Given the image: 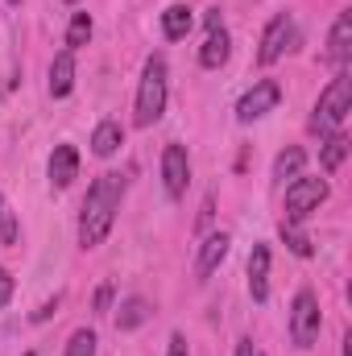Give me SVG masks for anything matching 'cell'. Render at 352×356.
Listing matches in <instances>:
<instances>
[{
  "mask_svg": "<svg viewBox=\"0 0 352 356\" xmlns=\"http://www.w3.org/2000/svg\"><path fill=\"white\" fill-rule=\"evenodd\" d=\"M91 29H95V25H91V13H83V8H79V13H71V25H67V50L88 46Z\"/></svg>",
  "mask_w": 352,
  "mask_h": 356,
  "instance_id": "20",
  "label": "cell"
},
{
  "mask_svg": "<svg viewBox=\"0 0 352 356\" xmlns=\"http://www.w3.org/2000/svg\"><path fill=\"white\" fill-rule=\"evenodd\" d=\"M166 356H191V348H186V336H182V332H175V336H170V348H166Z\"/></svg>",
  "mask_w": 352,
  "mask_h": 356,
  "instance_id": "27",
  "label": "cell"
},
{
  "mask_svg": "<svg viewBox=\"0 0 352 356\" xmlns=\"http://www.w3.org/2000/svg\"><path fill=\"white\" fill-rule=\"evenodd\" d=\"M191 25H195V13H191L186 4H170V8L162 13V33H166V42H182V38L191 33Z\"/></svg>",
  "mask_w": 352,
  "mask_h": 356,
  "instance_id": "17",
  "label": "cell"
},
{
  "mask_svg": "<svg viewBox=\"0 0 352 356\" xmlns=\"http://www.w3.org/2000/svg\"><path fill=\"white\" fill-rule=\"evenodd\" d=\"M349 58H352V13H340L332 33H328V63L344 67Z\"/></svg>",
  "mask_w": 352,
  "mask_h": 356,
  "instance_id": "12",
  "label": "cell"
},
{
  "mask_svg": "<svg viewBox=\"0 0 352 356\" xmlns=\"http://www.w3.org/2000/svg\"><path fill=\"white\" fill-rule=\"evenodd\" d=\"M298 46V29H294V17L290 13H278L262 33V50H257V63L262 67H273L282 54H290Z\"/></svg>",
  "mask_w": 352,
  "mask_h": 356,
  "instance_id": "6",
  "label": "cell"
},
{
  "mask_svg": "<svg viewBox=\"0 0 352 356\" xmlns=\"http://www.w3.org/2000/svg\"><path fill=\"white\" fill-rule=\"evenodd\" d=\"M120 145H125V129H120V120H99L95 133H91V154H95V158H112Z\"/></svg>",
  "mask_w": 352,
  "mask_h": 356,
  "instance_id": "15",
  "label": "cell"
},
{
  "mask_svg": "<svg viewBox=\"0 0 352 356\" xmlns=\"http://www.w3.org/2000/svg\"><path fill=\"white\" fill-rule=\"evenodd\" d=\"M0 211H4V199H0Z\"/></svg>",
  "mask_w": 352,
  "mask_h": 356,
  "instance_id": "31",
  "label": "cell"
},
{
  "mask_svg": "<svg viewBox=\"0 0 352 356\" xmlns=\"http://www.w3.org/2000/svg\"><path fill=\"white\" fill-rule=\"evenodd\" d=\"M71 91H75V50H63L50 63V95L54 99H67Z\"/></svg>",
  "mask_w": 352,
  "mask_h": 356,
  "instance_id": "13",
  "label": "cell"
},
{
  "mask_svg": "<svg viewBox=\"0 0 352 356\" xmlns=\"http://www.w3.org/2000/svg\"><path fill=\"white\" fill-rule=\"evenodd\" d=\"M13 290H17V282H13V273L0 266V311L8 307V298H13Z\"/></svg>",
  "mask_w": 352,
  "mask_h": 356,
  "instance_id": "26",
  "label": "cell"
},
{
  "mask_svg": "<svg viewBox=\"0 0 352 356\" xmlns=\"http://www.w3.org/2000/svg\"><path fill=\"white\" fill-rule=\"evenodd\" d=\"M150 315H154V307H150L141 294H129V298L116 307V332H137Z\"/></svg>",
  "mask_w": 352,
  "mask_h": 356,
  "instance_id": "16",
  "label": "cell"
},
{
  "mask_svg": "<svg viewBox=\"0 0 352 356\" xmlns=\"http://www.w3.org/2000/svg\"><path fill=\"white\" fill-rule=\"evenodd\" d=\"M282 241H286V249L294 253V257H311L315 249H311V236H303L294 224H282Z\"/></svg>",
  "mask_w": 352,
  "mask_h": 356,
  "instance_id": "21",
  "label": "cell"
},
{
  "mask_svg": "<svg viewBox=\"0 0 352 356\" xmlns=\"http://www.w3.org/2000/svg\"><path fill=\"white\" fill-rule=\"evenodd\" d=\"M17 236H21V228H17V211L4 207V211H0V241H4V245H17Z\"/></svg>",
  "mask_w": 352,
  "mask_h": 356,
  "instance_id": "23",
  "label": "cell"
},
{
  "mask_svg": "<svg viewBox=\"0 0 352 356\" xmlns=\"http://www.w3.org/2000/svg\"><path fill=\"white\" fill-rule=\"evenodd\" d=\"M8 4H21V0H8Z\"/></svg>",
  "mask_w": 352,
  "mask_h": 356,
  "instance_id": "30",
  "label": "cell"
},
{
  "mask_svg": "<svg viewBox=\"0 0 352 356\" xmlns=\"http://www.w3.org/2000/svg\"><path fill=\"white\" fill-rule=\"evenodd\" d=\"M303 166H307V149L290 145V149H282V154L273 158V178H278V182H286V178H298V175H303Z\"/></svg>",
  "mask_w": 352,
  "mask_h": 356,
  "instance_id": "19",
  "label": "cell"
},
{
  "mask_svg": "<svg viewBox=\"0 0 352 356\" xmlns=\"http://www.w3.org/2000/svg\"><path fill=\"white\" fill-rule=\"evenodd\" d=\"M125 175L108 170L88 186V199H83V211H79V249H95L108 241L112 224H116V211L125 203Z\"/></svg>",
  "mask_w": 352,
  "mask_h": 356,
  "instance_id": "1",
  "label": "cell"
},
{
  "mask_svg": "<svg viewBox=\"0 0 352 356\" xmlns=\"http://www.w3.org/2000/svg\"><path fill=\"white\" fill-rule=\"evenodd\" d=\"M344 158H349V137H344V133H328V137H323V149H319L323 170L336 175V170L344 166Z\"/></svg>",
  "mask_w": 352,
  "mask_h": 356,
  "instance_id": "18",
  "label": "cell"
},
{
  "mask_svg": "<svg viewBox=\"0 0 352 356\" xmlns=\"http://www.w3.org/2000/svg\"><path fill=\"white\" fill-rule=\"evenodd\" d=\"M186 182H191V158H186V145H166L162 149V186L170 199L186 195Z\"/></svg>",
  "mask_w": 352,
  "mask_h": 356,
  "instance_id": "8",
  "label": "cell"
},
{
  "mask_svg": "<svg viewBox=\"0 0 352 356\" xmlns=\"http://www.w3.org/2000/svg\"><path fill=\"white\" fill-rule=\"evenodd\" d=\"M328 199V178H290L286 186V220L282 224H303L311 211H319V203Z\"/></svg>",
  "mask_w": 352,
  "mask_h": 356,
  "instance_id": "4",
  "label": "cell"
},
{
  "mask_svg": "<svg viewBox=\"0 0 352 356\" xmlns=\"http://www.w3.org/2000/svg\"><path fill=\"white\" fill-rule=\"evenodd\" d=\"M228 249H232V236H228V232H211V236L199 245V257H195V277H199V282H203V277H211V269L228 257Z\"/></svg>",
  "mask_w": 352,
  "mask_h": 356,
  "instance_id": "10",
  "label": "cell"
},
{
  "mask_svg": "<svg viewBox=\"0 0 352 356\" xmlns=\"http://www.w3.org/2000/svg\"><path fill=\"white\" fill-rule=\"evenodd\" d=\"M282 104V88L273 83V79H257L253 88L241 95V104H237V120L241 124H253V120H262L265 112H273Z\"/></svg>",
  "mask_w": 352,
  "mask_h": 356,
  "instance_id": "7",
  "label": "cell"
},
{
  "mask_svg": "<svg viewBox=\"0 0 352 356\" xmlns=\"http://www.w3.org/2000/svg\"><path fill=\"white\" fill-rule=\"evenodd\" d=\"M58 307H63V294H54V298H46V302H42V307H38V311H33L29 319H33V323H46V319H50V315H54Z\"/></svg>",
  "mask_w": 352,
  "mask_h": 356,
  "instance_id": "24",
  "label": "cell"
},
{
  "mask_svg": "<svg viewBox=\"0 0 352 356\" xmlns=\"http://www.w3.org/2000/svg\"><path fill=\"white\" fill-rule=\"evenodd\" d=\"M228 54H232V38H228V29H224V25L207 29V42L199 46V67H203V71H220V67L228 63Z\"/></svg>",
  "mask_w": 352,
  "mask_h": 356,
  "instance_id": "11",
  "label": "cell"
},
{
  "mask_svg": "<svg viewBox=\"0 0 352 356\" xmlns=\"http://www.w3.org/2000/svg\"><path fill=\"white\" fill-rule=\"evenodd\" d=\"M319 327H323L319 298L311 290H298L294 302H290V340H294V348H311L319 340Z\"/></svg>",
  "mask_w": 352,
  "mask_h": 356,
  "instance_id": "5",
  "label": "cell"
},
{
  "mask_svg": "<svg viewBox=\"0 0 352 356\" xmlns=\"http://www.w3.org/2000/svg\"><path fill=\"white\" fill-rule=\"evenodd\" d=\"M112 294H116V290H112V282H104V286L95 290V315H108V307H112Z\"/></svg>",
  "mask_w": 352,
  "mask_h": 356,
  "instance_id": "25",
  "label": "cell"
},
{
  "mask_svg": "<svg viewBox=\"0 0 352 356\" xmlns=\"http://www.w3.org/2000/svg\"><path fill=\"white\" fill-rule=\"evenodd\" d=\"M25 356H38V353H25Z\"/></svg>",
  "mask_w": 352,
  "mask_h": 356,
  "instance_id": "32",
  "label": "cell"
},
{
  "mask_svg": "<svg viewBox=\"0 0 352 356\" xmlns=\"http://www.w3.org/2000/svg\"><path fill=\"white\" fill-rule=\"evenodd\" d=\"M352 112V75L349 71H340L328 88H323V95H319V104H315V116H311V129L315 133H340V124L349 120Z\"/></svg>",
  "mask_w": 352,
  "mask_h": 356,
  "instance_id": "3",
  "label": "cell"
},
{
  "mask_svg": "<svg viewBox=\"0 0 352 356\" xmlns=\"http://www.w3.org/2000/svg\"><path fill=\"white\" fill-rule=\"evenodd\" d=\"M207 220H211V199L203 203V211H199V228H207Z\"/></svg>",
  "mask_w": 352,
  "mask_h": 356,
  "instance_id": "29",
  "label": "cell"
},
{
  "mask_svg": "<svg viewBox=\"0 0 352 356\" xmlns=\"http://www.w3.org/2000/svg\"><path fill=\"white\" fill-rule=\"evenodd\" d=\"M67 356H95V332H91V327L71 332V340H67Z\"/></svg>",
  "mask_w": 352,
  "mask_h": 356,
  "instance_id": "22",
  "label": "cell"
},
{
  "mask_svg": "<svg viewBox=\"0 0 352 356\" xmlns=\"http://www.w3.org/2000/svg\"><path fill=\"white\" fill-rule=\"evenodd\" d=\"M249 294L253 302L269 298V245H253L249 253Z\"/></svg>",
  "mask_w": 352,
  "mask_h": 356,
  "instance_id": "14",
  "label": "cell"
},
{
  "mask_svg": "<svg viewBox=\"0 0 352 356\" xmlns=\"http://www.w3.org/2000/svg\"><path fill=\"white\" fill-rule=\"evenodd\" d=\"M166 112V58L162 54H150L145 67H141V83H137V104H133V124L137 129H150L158 124Z\"/></svg>",
  "mask_w": 352,
  "mask_h": 356,
  "instance_id": "2",
  "label": "cell"
},
{
  "mask_svg": "<svg viewBox=\"0 0 352 356\" xmlns=\"http://www.w3.org/2000/svg\"><path fill=\"white\" fill-rule=\"evenodd\" d=\"M237 356H262V348H257V344L245 336V340H237Z\"/></svg>",
  "mask_w": 352,
  "mask_h": 356,
  "instance_id": "28",
  "label": "cell"
},
{
  "mask_svg": "<svg viewBox=\"0 0 352 356\" xmlns=\"http://www.w3.org/2000/svg\"><path fill=\"white\" fill-rule=\"evenodd\" d=\"M75 178H79V149L63 141V145H54V154H50V186H54V191H67Z\"/></svg>",
  "mask_w": 352,
  "mask_h": 356,
  "instance_id": "9",
  "label": "cell"
}]
</instances>
